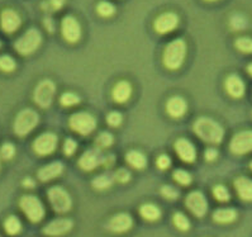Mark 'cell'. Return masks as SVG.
<instances>
[{
  "label": "cell",
  "instance_id": "1",
  "mask_svg": "<svg viewBox=\"0 0 252 237\" xmlns=\"http://www.w3.org/2000/svg\"><path fill=\"white\" fill-rule=\"evenodd\" d=\"M194 132L198 135L203 141L209 143H220L224 136V131L220 123L207 117L196 119L194 123Z\"/></svg>",
  "mask_w": 252,
  "mask_h": 237
},
{
  "label": "cell",
  "instance_id": "2",
  "mask_svg": "<svg viewBox=\"0 0 252 237\" xmlns=\"http://www.w3.org/2000/svg\"><path fill=\"white\" fill-rule=\"evenodd\" d=\"M187 55V43L183 39H174L163 51V65L170 70H178L183 65Z\"/></svg>",
  "mask_w": 252,
  "mask_h": 237
},
{
  "label": "cell",
  "instance_id": "3",
  "mask_svg": "<svg viewBox=\"0 0 252 237\" xmlns=\"http://www.w3.org/2000/svg\"><path fill=\"white\" fill-rule=\"evenodd\" d=\"M39 117L36 110L30 109V108L23 109L22 112H19V114L14 121L15 135H18L19 137L27 136L28 134H31L37 127Z\"/></svg>",
  "mask_w": 252,
  "mask_h": 237
},
{
  "label": "cell",
  "instance_id": "4",
  "mask_svg": "<svg viewBox=\"0 0 252 237\" xmlns=\"http://www.w3.org/2000/svg\"><path fill=\"white\" fill-rule=\"evenodd\" d=\"M21 209L31 222H39L45 217V207L37 197L24 196L19 201Z\"/></svg>",
  "mask_w": 252,
  "mask_h": 237
},
{
  "label": "cell",
  "instance_id": "5",
  "mask_svg": "<svg viewBox=\"0 0 252 237\" xmlns=\"http://www.w3.org/2000/svg\"><path fill=\"white\" fill-rule=\"evenodd\" d=\"M41 42L42 36L39 31L36 30V28H31V30L24 33L18 41L15 42L14 47L19 54L23 55V56H27V55L33 54L39 47Z\"/></svg>",
  "mask_w": 252,
  "mask_h": 237
},
{
  "label": "cell",
  "instance_id": "6",
  "mask_svg": "<svg viewBox=\"0 0 252 237\" xmlns=\"http://www.w3.org/2000/svg\"><path fill=\"white\" fill-rule=\"evenodd\" d=\"M70 127L75 132H77V134L86 136V135H90L95 130V127H96V119L90 113H75L74 116L70 118Z\"/></svg>",
  "mask_w": 252,
  "mask_h": 237
},
{
  "label": "cell",
  "instance_id": "7",
  "mask_svg": "<svg viewBox=\"0 0 252 237\" xmlns=\"http://www.w3.org/2000/svg\"><path fill=\"white\" fill-rule=\"evenodd\" d=\"M48 201L52 208L59 213L68 212L72 205V201L68 193L61 187H54L48 190Z\"/></svg>",
  "mask_w": 252,
  "mask_h": 237
},
{
  "label": "cell",
  "instance_id": "8",
  "mask_svg": "<svg viewBox=\"0 0 252 237\" xmlns=\"http://www.w3.org/2000/svg\"><path fill=\"white\" fill-rule=\"evenodd\" d=\"M56 86L51 80H42L34 89L33 99L41 108H48L54 102Z\"/></svg>",
  "mask_w": 252,
  "mask_h": 237
},
{
  "label": "cell",
  "instance_id": "9",
  "mask_svg": "<svg viewBox=\"0 0 252 237\" xmlns=\"http://www.w3.org/2000/svg\"><path fill=\"white\" fill-rule=\"evenodd\" d=\"M231 151L234 155H245L252 152V131H242L231 139Z\"/></svg>",
  "mask_w": 252,
  "mask_h": 237
},
{
  "label": "cell",
  "instance_id": "10",
  "mask_svg": "<svg viewBox=\"0 0 252 237\" xmlns=\"http://www.w3.org/2000/svg\"><path fill=\"white\" fill-rule=\"evenodd\" d=\"M57 147V136L51 132L43 134L37 137L33 142V150L38 154L39 156L50 155L56 150Z\"/></svg>",
  "mask_w": 252,
  "mask_h": 237
},
{
  "label": "cell",
  "instance_id": "11",
  "mask_svg": "<svg viewBox=\"0 0 252 237\" xmlns=\"http://www.w3.org/2000/svg\"><path fill=\"white\" fill-rule=\"evenodd\" d=\"M187 207L189 208L190 212L196 217H203L208 210V202L205 197L200 192L190 193L187 197Z\"/></svg>",
  "mask_w": 252,
  "mask_h": 237
},
{
  "label": "cell",
  "instance_id": "12",
  "mask_svg": "<svg viewBox=\"0 0 252 237\" xmlns=\"http://www.w3.org/2000/svg\"><path fill=\"white\" fill-rule=\"evenodd\" d=\"M179 26V17L175 13H163L155 21V31L160 34L170 33Z\"/></svg>",
  "mask_w": 252,
  "mask_h": 237
},
{
  "label": "cell",
  "instance_id": "13",
  "mask_svg": "<svg viewBox=\"0 0 252 237\" xmlns=\"http://www.w3.org/2000/svg\"><path fill=\"white\" fill-rule=\"evenodd\" d=\"M63 34L67 42L75 43L81 37V27L74 17H65L63 19Z\"/></svg>",
  "mask_w": 252,
  "mask_h": 237
},
{
  "label": "cell",
  "instance_id": "14",
  "mask_svg": "<svg viewBox=\"0 0 252 237\" xmlns=\"http://www.w3.org/2000/svg\"><path fill=\"white\" fill-rule=\"evenodd\" d=\"M22 19L18 13L12 9H5L0 14V27L4 32L13 33L21 27Z\"/></svg>",
  "mask_w": 252,
  "mask_h": 237
},
{
  "label": "cell",
  "instance_id": "15",
  "mask_svg": "<svg viewBox=\"0 0 252 237\" xmlns=\"http://www.w3.org/2000/svg\"><path fill=\"white\" fill-rule=\"evenodd\" d=\"M175 151L181 160L185 163H193L196 157V150L190 141L185 138H179L175 142Z\"/></svg>",
  "mask_w": 252,
  "mask_h": 237
},
{
  "label": "cell",
  "instance_id": "16",
  "mask_svg": "<svg viewBox=\"0 0 252 237\" xmlns=\"http://www.w3.org/2000/svg\"><path fill=\"white\" fill-rule=\"evenodd\" d=\"M72 228V221L68 218H59L54 219L52 222L48 223L43 230V234L50 235V236H59L68 232Z\"/></svg>",
  "mask_w": 252,
  "mask_h": 237
},
{
  "label": "cell",
  "instance_id": "17",
  "mask_svg": "<svg viewBox=\"0 0 252 237\" xmlns=\"http://www.w3.org/2000/svg\"><path fill=\"white\" fill-rule=\"evenodd\" d=\"M104 157L99 154V151L95 150H89L86 151L79 160V166L85 171H92L95 168H98L101 163H103Z\"/></svg>",
  "mask_w": 252,
  "mask_h": 237
},
{
  "label": "cell",
  "instance_id": "18",
  "mask_svg": "<svg viewBox=\"0 0 252 237\" xmlns=\"http://www.w3.org/2000/svg\"><path fill=\"white\" fill-rule=\"evenodd\" d=\"M225 90L232 98H241L245 94V83L238 75H229L225 79Z\"/></svg>",
  "mask_w": 252,
  "mask_h": 237
},
{
  "label": "cell",
  "instance_id": "19",
  "mask_svg": "<svg viewBox=\"0 0 252 237\" xmlns=\"http://www.w3.org/2000/svg\"><path fill=\"white\" fill-rule=\"evenodd\" d=\"M132 227V218L127 213H119L112 217L108 223V228L113 232H126Z\"/></svg>",
  "mask_w": 252,
  "mask_h": 237
},
{
  "label": "cell",
  "instance_id": "20",
  "mask_svg": "<svg viewBox=\"0 0 252 237\" xmlns=\"http://www.w3.org/2000/svg\"><path fill=\"white\" fill-rule=\"evenodd\" d=\"M187 102L181 97H174L166 104V110L172 118H180L187 112Z\"/></svg>",
  "mask_w": 252,
  "mask_h": 237
},
{
  "label": "cell",
  "instance_id": "21",
  "mask_svg": "<svg viewBox=\"0 0 252 237\" xmlns=\"http://www.w3.org/2000/svg\"><path fill=\"white\" fill-rule=\"evenodd\" d=\"M234 188L241 199L252 202V179L241 176L234 180Z\"/></svg>",
  "mask_w": 252,
  "mask_h": 237
},
{
  "label": "cell",
  "instance_id": "22",
  "mask_svg": "<svg viewBox=\"0 0 252 237\" xmlns=\"http://www.w3.org/2000/svg\"><path fill=\"white\" fill-rule=\"evenodd\" d=\"M63 170V164L60 161H55V163H51L48 165H45L42 169H39L38 171V178L42 181H48L52 180V179L57 178Z\"/></svg>",
  "mask_w": 252,
  "mask_h": 237
},
{
  "label": "cell",
  "instance_id": "23",
  "mask_svg": "<svg viewBox=\"0 0 252 237\" xmlns=\"http://www.w3.org/2000/svg\"><path fill=\"white\" fill-rule=\"evenodd\" d=\"M112 94L113 99H114L117 103H125V102H127L128 99L131 98V84L127 83V81H119V83L114 86Z\"/></svg>",
  "mask_w": 252,
  "mask_h": 237
},
{
  "label": "cell",
  "instance_id": "24",
  "mask_svg": "<svg viewBox=\"0 0 252 237\" xmlns=\"http://www.w3.org/2000/svg\"><path fill=\"white\" fill-rule=\"evenodd\" d=\"M237 218V212L232 208L217 209L213 213V219L218 223H231Z\"/></svg>",
  "mask_w": 252,
  "mask_h": 237
},
{
  "label": "cell",
  "instance_id": "25",
  "mask_svg": "<svg viewBox=\"0 0 252 237\" xmlns=\"http://www.w3.org/2000/svg\"><path fill=\"white\" fill-rule=\"evenodd\" d=\"M127 161L128 164L134 168V169H143L147 165V159L145 155L140 151H129L127 154Z\"/></svg>",
  "mask_w": 252,
  "mask_h": 237
},
{
  "label": "cell",
  "instance_id": "26",
  "mask_svg": "<svg viewBox=\"0 0 252 237\" xmlns=\"http://www.w3.org/2000/svg\"><path fill=\"white\" fill-rule=\"evenodd\" d=\"M141 216L147 221H156L160 218L161 210L155 204H143L140 209Z\"/></svg>",
  "mask_w": 252,
  "mask_h": 237
},
{
  "label": "cell",
  "instance_id": "27",
  "mask_svg": "<svg viewBox=\"0 0 252 237\" xmlns=\"http://www.w3.org/2000/svg\"><path fill=\"white\" fill-rule=\"evenodd\" d=\"M4 227H5L6 232L9 235H17L19 234V231L22 230V223L17 217L10 216L8 217L5 222H4Z\"/></svg>",
  "mask_w": 252,
  "mask_h": 237
},
{
  "label": "cell",
  "instance_id": "28",
  "mask_svg": "<svg viewBox=\"0 0 252 237\" xmlns=\"http://www.w3.org/2000/svg\"><path fill=\"white\" fill-rule=\"evenodd\" d=\"M113 179L110 178L109 175H99L93 180V187L95 189H108V188L112 187Z\"/></svg>",
  "mask_w": 252,
  "mask_h": 237
},
{
  "label": "cell",
  "instance_id": "29",
  "mask_svg": "<svg viewBox=\"0 0 252 237\" xmlns=\"http://www.w3.org/2000/svg\"><path fill=\"white\" fill-rule=\"evenodd\" d=\"M17 68V63L13 57L8 56V55H4V56H0V70L4 72H10L13 71L14 68Z\"/></svg>",
  "mask_w": 252,
  "mask_h": 237
},
{
  "label": "cell",
  "instance_id": "30",
  "mask_svg": "<svg viewBox=\"0 0 252 237\" xmlns=\"http://www.w3.org/2000/svg\"><path fill=\"white\" fill-rule=\"evenodd\" d=\"M96 10H98V13L101 15V17L108 18V17H112V15L114 14L116 8H114V5H113L112 3H109V1H101V3L98 4Z\"/></svg>",
  "mask_w": 252,
  "mask_h": 237
},
{
  "label": "cell",
  "instance_id": "31",
  "mask_svg": "<svg viewBox=\"0 0 252 237\" xmlns=\"http://www.w3.org/2000/svg\"><path fill=\"white\" fill-rule=\"evenodd\" d=\"M236 47L245 54H251L252 52V39L249 37H240L236 41Z\"/></svg>",
  "mask_w": 252,
  "mask_h": 237
},
{
  "label": "cell",
  "instance_id": "32",
  "mask_svg": "<svg viewBox=\"0 0 252 237\" xmlns=\"http://www.w3.org/2000/svg\"><path fill=\"white\" fill-rule=\"evenodd\" d=\"M174 223H175L176 227H178L179 230H181V231H188L190 228L189 219H188L183 213L174 214Z\"/></svg>",
  "mask_w": 252,
  "mask_h": 237
},
{
  "label": "cell",
  "instance_id": "33",
  "mask_svg": "<svg viewBox=\"0 0 252 237\" xmlns=\"http://www.w3.org/2000/svg\"><path fill=\"white\" fill-rule=\"evenodd\" d=\"M60 102L65 107H72V105H76L80 102V98H79V95L74 94V93H65V94H63Z\"/></svg>",
  "mask_w": 252,
  "mask_h": 237
},
{
  "label": "cell",
  "instance_id": "34",
  "mask_svg": "<svg viewBox=\"0 0 252 237\" xmlns=\"http://www.w3.org/2000/svg\"><path fill=\"white\" fill-rule=\"evenodd\" d=\"M95 143L98 145V147L105 148L109 147L113 143V136L109 134V132H103L98 136V138L95 139Z\"/></svg>",
  "mask_w": 252,
  "mask_h": 237
},
{
  "label": "cell",
  "instance_id": "35",
  "mask_svg": "<svg viewBox=\"0 0 252 237\" xmlns=\"http://www.w3.org/2000/svg\"><path fill=\"white\" fill-rule=\"evenodd\" d=\"M174 179L181 185H189L191 183V175L185 170H176L174 172Z\"/></svg>",
  "mask_w": 252,
  "mask_h": 237
},
{
  "label": "cell",
  "instance_id": "36",
  "mask_svg": "<svg viewBox=\"0 0 252 237\" xmlns=\"http://www.w3.org/2000/svg\"><path fill=\"white\" fill-rule=\"evenodd\" d=\"M213 194L214 197H216V199H218V201L220 202H227L231 198V197H229L228 189H227L224 185H217L213 189Z\"/></svg>",
  "mask_w": 252,
  "mask_h": 237
},
{
  "label": "cell",
  "instance_id": "37",
  "mask_svg": "<svg viewBox=\"0 0 252 237\" xmlns=\"http://www.w3.org/2000/svg\"><path fill=\"white\" fill-rule=\"evenodd\" d=\"M15 155V147L13 143L6 142L0 147V156L5 159V160H10Z\"/></svg>",
  "mask_w": 252,
  "mask_h": 237
},
{
  "label": "cell",
  "instance_id": "38",
  "mask_svg": "<svg viewBox=\"0 0 252 237\" xmlns=\"http://www.w3.org/2000/svg\"><path fill=\"white\" fill-rule=\"evenodd\" d=\"M107 121L109 123V126H112V127H118L122 123V114L119 112L109 113Z\"/></svg>",
  "mask_w": 252,
  "mask_h": 237
},
{
  "label": "cell",
  "instance_id": "39",
  "mask_svg": "<svg viewBox=\"0 0 252 237\" xmlns=\"http://www.w3.org/2000/svg\"><path fill=\"white\" fill-rule=\"evenodd\" d=\"M77 148V143L75 142L74 139L67 138L65 141V145H63V152H65L67 156H71L75 151H76Z\"/></svg>",
  "mask_w": 252,
  "mask_h": 237
},
{
  "label": "cell",
  "instance_id": "40",
  "mask_svg": "<svg viewBox=\"0 0 252 237\" xmlns=\"http://www.w3.org/2000/svg\"><path fill=\"white\" fill-rule=\"evenodd\" d=\"M161 193H162L165 198H169V199H175V198H178V196H179L178 190H176L174 187H171V185H166V187H163L162 189H161Z\"/></svg>",
  "mask_w": 252,
  "mask_h": 237
},
{
  "label": "cell",
  "instance_id": "41",
  "mask_svg": "<svg viewBox=\"0 0 252 237\" xmlns=\"http://www.w3.org/2000/svg\"><path fill=\"white\" fill-rule=\"evenodd\" d=\"M231 26L233 30H242V28L246 27V22L241 15H234L231 21Z\"/></svg>",
  "mask_w": 252,
  "mask_h": 237
},
{
  "label": "cell",
  "instance_id": "42",
  "mask_svg": "<svg viewBox=\"0 0 252 237\" xmlns=\"http://www.w3.org/2000/svg\"><path fill=\"white\" fill-rule=\"evenodd\" d=\"M156 164H158V166L161 170H165L170 166L171 160H170V157L166 156V155H161V156L158 159V161H156Z\"/></svg>",
  "mask_w": 252,
  "mask_h": 237
},
{
  "label": "cell",
  "instance_id": "43",
  "mask_svg": "<svg viewBox=\"0 0 252 237\" xmlns=\"http://www.w3.org/2000/svg\"><path fill=\"white\" fill-rule=\"evenodd\" d=\"M129 176L131 175H129V172L126 169H119L116 174V179L118 181H121V183H126V181L129 180Z\"/></svg>",
  "mask_w": 252,
  "mask_h": 237
},
{
  "label": "cell",
  "instance_id": "44",
  "mask_svg": "<svg viewBox=\"0 0 252 237\" xmlns=\"http://www.w3.org/2000/svg\"><path fill=\"white\" fill-rule=\"evenodd\" d=\"M218 156V152H217V150H214V148H208L207 151H205V159L209 161L214 160L216 157Z\"/></svg>",
  "mask_w": 252,
  "mask_h": 237
},
{
  "label": "cell",
  "instance_id": "45",
  "mask_svg": "<svg viewBox=\"0 0 252 237\" xmlns=\"http://www.w3.org/2000/svg\"><path fill=\"white\" fill-rule=\"evenodd\" d=\"M63 3H65V0H52V6L55 9H60L63 5Z\"/></svg>",
  "mask_w": 252,
  "mask_h": 237
},
{
  "label": "cell",
  "instance_id": "46",
  "mask_svg": "<svg viewBox=\"0 0 252 237\" xmlns=\"http://www.w3.org/2000/svg\"><path fill=\"white\" fill-rule=\"evenodd\" d=\"M24 185H26L27 188H32L33 187V181L31 180V179H26V180H24Z\"/></svg>",
  "mask_w": 252,
  "mask_h": 237
},
{
  "label": "cell",
  "instance_id": "47",
  "mask_svg": "<svg viewBox=\"0 0 252 237\" xmlns=\"http://www.w3.org/2000/svg\"><path fill=\"white\" fill-rule=\"evenodd\" d=\"M247 71H249V74L252 76V64H250V65L247 66Z\"/></svg>",
  "mask_w": 252,
  "mask_h": 237
},
{
  "label": "cell",
  "instance_id": "48",
  "mask_svg": "<svg viewBox=\"0 0 252 237\" xmlns=\"http://www.w3.org/2000/svg\"><path fill=\"white\" fill-rule=\"evenodd\" d=\"M205 1H216V0H205Z\"/></svg>",
  "mask_w": 252,
  "mask_h": 237
},
{
  "label": "cell",
  "instance_id": "49",
  "mask_svg": "<svg viewBox=\"0 0 252 237\" xmlns=\"http://www.w3.org/2000/svg\"><path fill=\"white\" fill-rule=\"evenodd\" d=\"M250 168H251V170H252V161H251V164H250Z\"/></svg>",
  "mask_w": 252,
  "mask_h": 237
},
{
  "label": "cell",
  "instance_id": "50",
  "mask_svg": "<svg viewBox=\"0 0 252 237\" xmlns=\"http://www.w3.org/2000/svg\"><path fill=\"white\" fill-rule=\"evenodd\" d=\"M0 46H1V43H0Z\"/></svg>",
  "mask_w": 252,
  "mask_h": 237
}]
</instances>
